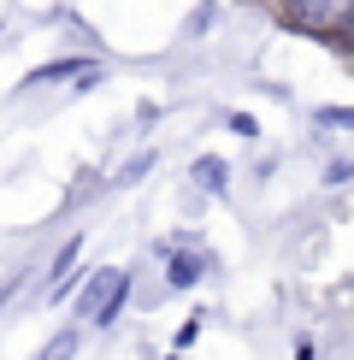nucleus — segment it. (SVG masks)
Masks as SVG:
<instances>
[{
    "mask_svg": "<svg viewBox=\"0 0 354 360\" xmlns=\"http://www.w3.org/2000/svg\"><path fill=\"white\" fill-rule=\"evenodd\" d=\"M319 118H324V124H354V112H336V107H331V112H319Z\"/></svg>",
    "mask_w": 354,
    "mask_h": 360,
    "instance_id": "7",
    "label": "nucleus"
},
{
    "mask_svg": "<svg viewBox=\"0 0 354 360\" xmlns=\"http://www.w3.org/2000/svg\"><path fill=\"white\" fill-rule=\"evenodd\" d=\"M124 295H130V278L124 272H95L83 283V295H77V319H88V325H112L118 319V307H124Z\"/></svg>",
    "mask_w": 354,
    "mask_h": 360,
    "instance_id": "1",
    "label": "nucleus"
},
{
    "mask_svg": "<svg viewBox=\"0 0 354 360\" xmlns=\"http://www.w3.org/2000/svg\"><path fill=\"white\" fill-rule=\"evenodd\" d=\"M71 354H77V325H71V331H59V337H53L36 360H71Z\"/></svg>",
    "mask_w": 354,
    "mask_h": 360,
    "instance_id": "6",
    "label": "nucleus"
},
{
    "mask_svg": "<svg viewBox=\"0 0 354 360\" xmlns=\"http://www.w3.org/2000/svg\"><path fill=\"white\" fill-rule=\"evenodd\" d=\"M354 12V0H284V18L295 30H336Z\"/></svg>",
    "mask_w": 354,
    "mask_h": 360,
    "instance_id": "2",
    "label": "nucleus"
},
{
    "mask_svg": "<svg viewBox=\"0 0 354 360\" xmlns=\"http://www.w3.org/2000/svg\"><path fill=\"white\" fill-rule=\"evenodd\" d=\"M348 36H354V18H348Z\"/></svg>",
    "mask_w": 354,
    "mask_h": 360,
    "instance_id": "8",
    "label": "nucleus"
},
{
    "mask_svg": "<svg viewBox=\"0 0 354 360\" xmlns=\"http://www.w3.org/2000/svg\"><path fill=\"white\" fill-rule=\"evenodd\" d=\"M201 272H206V254H201V248H171V243H166V278H171V290L201 283Z\"/></svg>",
    "mask_w": 354,
    "mask_h": 360,
    "instance_id": "3",
    "label": "nucleus"
},
{
    "mask_svg": "<svg viewBox=\"0 0 354 360\" xmlns=\"http://www.w3.org/2000/svg\"><path fill=\"white\" fill-rule=\"evenodd\" d=\"M53 77H77V83H95V77H100V65H41V71H29V83H24V89H36V83H53Z\"/></svg>",
    "mask_w": 354,
    "mask_h": 360,
    "instance_id": "4",
    "label": "nucleus"
},
{
    "mask_svg": "<svg viewBox=\"0 0 354 360\" xmlns=\"http://www.w3.org/2000/svg\"><path fill=\"white\" fill-rule=\"evenodd\" d=\"M195 177H201V189H213V195H225V160H213V154H206V160H195Z\"/></svg>",
    "mask_w": 354,
    "mask_h": 360,
    "instance_id": "5",
    "label": "nucleus"
}]
</instances>
